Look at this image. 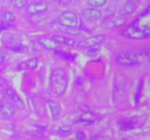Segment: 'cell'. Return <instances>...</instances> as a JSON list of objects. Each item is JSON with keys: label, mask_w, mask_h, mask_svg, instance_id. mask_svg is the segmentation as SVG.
I'll list each match as a JSON object with an SVG mask.
<instances>
[{"label": "cell", "mask_w": 150, "mask_h": 140, "mask_svg": "<svg viewBox=\"0 0 150 140\" xmlns=\"http://www.w3.org/2000/svg\"><path fill=\"white\" fill-rule=\"evenodd\" d=\"M120 34L123 37L133 40H142L149 37L150 34L149 10L142 13L132 24L123 29Z\"/></svg>", "instance_id": "cell-1"}, {"label": "cell", "mask_w": 150, "mask_h": 140, "mask_svg": "<svg viewBox=\"0 0 150 140\" xmlns=\"http://www.w3.org/2000/svg\"><path fill=\"white\" fill-rule=\"evenodd\" d=\"M69 85L67 73L61 67L51 71L50 74V85L53 93L57 96H62L67 91Z\"/></svg>", "instance_id": "cell-2"}, {"label": "cell", "mask_w": 150, "mask_h": 140, "mask_svg": "<svg viewBox=\"0 0 150 140\" xmlns=\"http://www.w3.org/2000/svg\"><path fill=\"white\" fill-rule=\"evenodd\" d=\"M140 55L133 52H123L116 57V62L122 66L132 67L139 65L142 61Z\"/></svg>", "instance_id": "cell-3"}, {"label": "cell", "mask_w": 150, "mask_h": 140, "mask_svg": "<svg viewBox=\"0 0 150 140\" xmlns=\"http://www.w3.org/2000/svg\"><path fill=\"white\" fill-rule=\"evenodd\" d=\"M59 23L66 29H76L79 28L81 20L79 15L75 12L64 11L59 16Z\"/></svg>", "instance_id": "cell-4"}, {"label": "cell", "mask_w": 150, "mask_h": 140, "mask_svg": "<svg viewBox=\"0 0 150 140\" xmlns=\"http://www.w3.org/2000/svg\"><path fill=\"white\" fill-rule=\"evenodd\" d=\"M104 39L105 36L103 34H95L82 39L76 45L79 48H92L102 43Z\"/></svg>", "instance_id": "cell-5"}, {"label": "cell", "mask_w": 150, "mask_h": 140, "mask_svg": "<svg viewBox=\"0 0 150 140\" xmlns=\"http://www.w3.org/2000/svg\"><path fill=\"white\" fill-rule=\"evenodd\" d=\"M5 94L7 96V98L10 99V102L14 105L15 107L21 109V110H23L25 109L26 106H25L24 102L14 89L10 87L7 88L5 89Z\"/></svg>", "instance_id": "cell-6"}, {"label": "cell", "mask_w": 150, "mask_h": 140, "mask_svg": "<svg viewBox=\"0 0 150 140\" xmlns=\"http://www.w3.org/2000/svg\"><path fill=\"white\" fill-rule=\"evenodd\" d=\"M81 15L86 20L89 22H95L102 18L103 13L98 8L87 7L82 10Z\"/></svg>", "instance_id": "cell-7"}, {"label": "cell", "mask_w": 150, "mask_h": 140, "mask_svg": "<svg viewBox=\"0 0 150 140\" xmlns=\"http://www.w3.org/2000/svg\"><path fill=\"white\" fill-rule=\"evenodd\" d=\"M16 113V107L10 101H3L0 103V115L5 118H13Z\"/></svg>", "instance_id": "cell-8"}, {"label": "cell", "mask_w": 150, "mask_h": 140, "mask_svg": "<svg viewBox=\"0 0 150 140\" xmlns=\"http://www.w3.org/2000/svg\"><path fill=\"white\" fill-rule=\"evenodd\" d=\"M48 4L46 2L40 1L29 4L26 7V13L30 15H36L46 12L48 10Z\"/></svg>", "instance_id": "cell-9"}, {"label": "cell", "mask_w": 150, "mask_h": 140, "mask_svg": "<svg viewBox=\"0 0 150 140\" xmlns=\"http://www.w3.org/2000/svg\"><path fill=\"white\" fill-rule=\"evenodd\" d=\"M38 58L36 57H33V58H30L27 60L22 61L20 64H18L16 66L18 71H26V70H35L36 69L37 67L38 66Z\"/></svg>", "instance_id": "cell-10"}, {"label": "cell", "mask_w": 150, "mask_h": 140, "mask_svg": "<svg viewBox=\"0 0 150 140\" xmlns=\"http://www.w3.org/2000/svg\"><path fill=\"white\" fill-rule=\"evenodd\" d=\"M38 43L42 48L49 50H58L60 45L51 38V36H42L38 40Z\"/></svg>", "instance_id": "cell-11"}, {"label": "cell", "mask_w": 150, "mask_h": 140, "mask_svg": "<svg viewBox=\"0 0 150 140\" xmlns=\"http://www.w3.org/2000/svg\"><path fill=\"white\" fill-rule=\"evenodd\" d=\"M47 104L51 111V117L54 120H57L59 119L62 113V106L58 102L54 100H48Z\"/></svg>", "instance_id": "cell-12"}, {"label": "cell", "mask_w": 150, "mask_h": 140, "mask_svg": "<svg viewBox=\"0 0 150 140\" xmlns=\"http://www.w3.org/2000/svg\"><path fill=\"white\" fill-rule=\"evenodd\" d=\"M137 4L132 2V1H127V2L123 4L122 7L119 10V15L126 17V16L133 14L137 10Z\"/></svg>", "instance_id": "cell-13"}, {"label": "cell", "mask_w": 150, "mask_h": 140, "mask_svg": "<svg viewBox=\"0 0 150 140\" xmlns=\"http://www.w3.org/2000/svg\"><path fill=\"white\" fill-rule=\"evenodd\" d=\"M51 38L59 45H67V46H76V41L71 37L63 35L54 34L51 36Z\"/></svg>", "instance_id": "cell-14"}, {"label": "cell", "mask_w": 150, "mask_h": 140, "mask_svg": "<svg viewBox=\"0 0 150 140\" xmlns=\"http://www.w3.org/2000/svg\"><path fill=\"white\" fill-rule=\"evenodd\" d=\"M127 22V19L124 16L119 15L110 19L106 23V28L108 29H112L114 28L122 26Z\"/></svg>", "instance_id": "cell-15"}, {"label": "cell", "mask_w": 150, "mask_h": 140, "mask_svg": "<svg viewBox=\"0 0 150 140\" xmlns=\"http://www.w3.org/2000/svg\"><path fill=\"white\" fill-rule=\"evenodd\" d=\"M118 124L120 129L124 131H130V130L133 129L135 128V123L129 119L122 120Z\"/></svg>", "instance_id": "cell-16"}, {"label": "cell", "mask_w": 150, "mask_h": 140, "mask_svg": "<svg viewBox=\"0 0 150 140\" xmlns=\"http://www.w3.org/2000/svg\"><path fill=\"white\" fill-rule=\"evenodd\" d=\"M6 23L12 25L16 20V16L13 13L10 11H4L1 13V18Z\"/></svg>", "instance_id": "cell-17"}, {"label": "cell", "mask_w": 150, "mask_h": 140, "mask_svg": "<svg viewBox=\"0 0 150 140\" xmlns=\"http://www.w3.org/2000/svg\"><path fill=\"white\" fill-rule=\"evenodd\" d=\"M54 52L59 58L65 60V61H74L75 58H76V55L70 53V52H67L63 50H54Z\"/></svg>", "instance_id": "cell-18"}, {"label": "cell", "mask_w": 150, "mask_h": 140, "mask_svg": "<svg viewBox=\"0 0 150 140\" xmlns=\"http://www.w3.org/2000/svg\"><path fill=\"white\" fill-rule=\"evenodd\" d=\"M80 121L81 123H84L85 125H92L95 122V118L92 113L86 112L81 117Z\"/></svg>", "instance_id": "cell-19"}, {"label": "cell", "mask_w": 150, "mask_h": 140, "mask_svg": "<svg viewBox=\"0 0 150 140\" xmlns=\"http://www.w3.org/2000/svg\"><path fill=\"white\" fill-rule=\"evenodd\" d=\"M57 132L62 136H69L72 133V127L67 124L61 125L57 129Z\"/></svg>", "instance_id": "cell-20"}, {"label": "cell", "mask_w": 150, "mask_h": 140, "mask_svg": "<svg viewBox=\"0 0 150 140\" xmlns=\"http://www.w3.org/2000/svg\"><path fill=\"white\" fill-rule=\"evenodd\" d=\"M107 3V0H86V4L90 7L99 8L105 6Z\"/></svg>", "instance_id": "cell-21"}, {"label": "cell", "mask_w": 150, "mask_h": 140, "mask_svg": "<svg viewBox=\"0 0 150 140\" xmlns=\"http://www.w3.org/2000/svg\"><path fill=\"white\" fill-rule=\"evenodd\" d=\"M29 0H13V6L17 9H22L27 4Z\"/></svg>", "instance_id": "cell-22"}, {"label": "cell", "mask_w": 150, "mask_h": 140, "mask_svg": "<svg viewBox=\"0 0 150 140\" xmlns=\"http://www.w3.org/2000/svg\"><path fill=\"white\" fill-rule=\"evenodd\" d=\"M10 26H11V25L0 19V32H4V31L7 30V29H10Z\"/></svg>", "instance_id": "cell-23"}, {"label": "cell", "mask_w": 150, "mask_h": 140, "mask_svg": "<svg viewBox=\"0 0 150 140\" xmlns=\"http://www.w3.org/2000/svg\"><path fill=\"white\" fill-rule=\"evenodd\" d=\"M76 137L77 140H85L86 136L85 132H83V131H78L76 134Z\"/></svg>", "instance_id": "cell-24"}, {"label": "cell", "mask_w": 150, "mask_h": 140, "mask_svg": "<svg viewBox=\"0 0 150 140\" xmlns=\"http://www.w3.org/2000/svg\"><path fill=\"white\" fill-rule=\"evenodd\" d=\"M55 1L57 3H58L59 4H61L62 6L68 5L71 3L72 0H55Z\"/></svg>", "instance_id": "cell-25"}, {"label": "cell", "mask_w": 150, "mask_h": 140, "mask_svg": "<svg viewBox=\"0 0 150 140\" xmlns=\"http://www.w3.org/2000/svg\"><path fill=\"white\" fill-rule=\"evenodd\" d=\"M142 87H143V81H141L140 83L138 85V92L136 93V100L138 101L139 100V95L141 94V90H142Z\"/></svg>", "instance_id": "cell-26"}, {"label": "cell", "mask_w": 150, "mask_h": 140, "mask_svg": "<svg viewBox=\"0 0 150 140\" xmlns=\"http://www.w3.org/2000/svg\"><path fill=\"white\" fill-rule=\"evenodd\" d=\"M4 59H5V55H4L2 51L0 50V64L4 62Z\"/></svg>", "instance_id": "cell-27"}, {"label": "cell", "mask_w": 150, "mask_h": 140, "mask_svg": "<svg viewBox=\"0 0 150 140\" xmlns=\"http://www.w3.org/2000/svg\"><path fill=\"white\" fill-rule=\"evenodd\" d=\"M90 140H105L104 139L103 137H100V136H95V137H93V138L91 139Z\"/></svg>", "instance_id": "cell-28"}, {"label": "cell", "mask_w": 150, "mask_h": 140, "mask_svg": "<svg viewBox=\"0 0 150 140\" xmlns=\"http://www.w3.org/2000/svg\"><path fill=\"white\" fill-rule=\"evenodd\" d=\"M127 1H132V2L136 3V1H139V0H127Z\"/></svg>", "instance_id": "cell-29"}, {"label": "cell", "mask_w": 150, "mask_h": 140, "mask_svg": "<svg viewBox=\"0 0 150 140\" xmlns=\"http://www.w3.org/2000/svg\"><path fill=\"white\" fill-rule=\"evenodd\" d=\"M112 1H116V2H120V1H121L122 0H112Z\"/></svg>", "instance_id": "cell-30"}, {"label": "cell", "mask_w": 150, "mask_h": 140, "mask_svg": "<svg viewBox=\"0 0 150 140\" xmlns=\"http://www.w3.org/2000/svg\"><path fill=\"white\" fill-rule=\"evenodd\" d=\"M69 140H75V139H69Z\"/></svg>", "instance_id": "cell-31"}]
</instances>
